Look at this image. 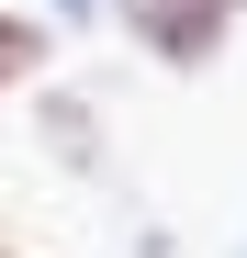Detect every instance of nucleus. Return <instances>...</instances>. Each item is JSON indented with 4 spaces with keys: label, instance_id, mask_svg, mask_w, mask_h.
I'll use <instances>...</instances> for the list:
<instances>
[{
    "label": "nucleus",
    "instance_id": "obj_3",
    "mask_svg": "<svg viewBox=\"0 0 247 258\" xmlns=\"http://www.w3.org/2000/svg\"><path fill=\"white\" fill-rule=\"evenodd\" d=\"M34 56H45V23H23V12H0V90H23Z\"/></svg>",
    "mask_w": 247,
    "mask_h": 258
},
{
    "label": "nucleus",
    "instance_id": "obj_1",
    "mask_svg": "<svg viewBox=\"0 0 247 258\" xmlns=\"http://www.w3.org/2000/svg\"><path fill=\"white\" fill-rule=\"evenodd\" d=\"M225 12H236V0H124L135 45L169 56V68H202V56H214V45H225Z\"/></svg>",
    "mask_w": 247,
    "mask_h": 258
},
{
    "label": "nucleus",
    "instance_id": "obj_2",
    "mask_svg": "<svg viewBox=\"0 0 247 258\" xmlns=\"http://www.w3.org/2000/svg\"><path fill=\"white\" fill-rule=\"evenodd\" d=\"M45 146H56L68 168H101V135H90V101H68V90H56V101H45Z\"/></svg>",
    "mask_w": 247,
    "mask_h": 258
},
{
    "label": "nucleus",
    "instance_id": "obj_5",
    "mask_svg": "<svg viewBox=\"0 0 247 258\" xmlns=\"http://www.w3.org/2000/svg\"><path fill=\"white\" fill-rule=\"evenodd\" d=\"M0 258H23V247H0Z\"/></svg>",
    "mask_w": 247,
    "mask_h": 258
},
{
    "label": "nucleus",
    "instance_id": "obj_6",
    "mask_svg": "<svg viewBox=\"0 0 247 258\" xmlns=\"http://www.w3.org/2000/svg\"><path fill=\"white\" fill-rule=\"evenodd\" d=\"M236 258H247V247H236Z\"/></svg>",
    "mask_w": 247,
    "mask_h": 258
},
{
    "label": "nucleus",
    "instance_id": "obj_4",
    "mask_svg": "<svg viewBox=\"0 0 247 258\" xmlns=\"http://www.w3.org/2000/svg\"><path fill=\"white\" fill-rule=\"evenodd\" d=\"M135 258H180V236H146V247H135Z\"/></svg>",
    "mask_w": 247,
    "mask_h": 258
}]
</instances>
